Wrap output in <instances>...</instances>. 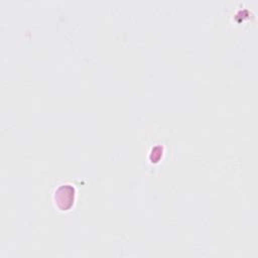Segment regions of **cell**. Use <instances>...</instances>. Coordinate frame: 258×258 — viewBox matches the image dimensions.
I'll use <instances>...</instances> for the list:
<instances>
[{"mask_svg": "<svg viewBox=\"0 0 258 258\" xmlns=\"http://www.w3.org/2000/svg\"><path fill=\"white\" fill-rule=\"evenodd\" d=\"M75 200V188L71 184L60 185L54 192V201L61 211L69 210Z\"/></svg>", "mask_w": 258, "mask_h": 258, "instance_id": "cell-1", "label": "cell"}]
</instances>
